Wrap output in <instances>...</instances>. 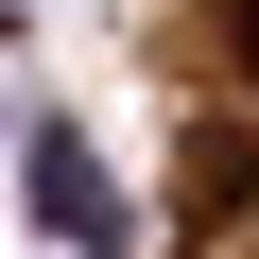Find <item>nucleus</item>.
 <instances>
[{"label": "nucleus", "mask_w": 259, "mask_h": 259, "mask_svg": "<svg viewBox=\"0 0 259 259\" xmlns=\"http://www.w3.org/2000/svg\"><path fill=\"white\" fill-rule=\"evenodd\" d=\"M35 225H52V259H104V173H87V139H35Z\"/></svg>", "instance_id": "obj_1"}, {"label": "nucleus", "mask_w": 259, "mask_h": 259, "mask_svg": "<svg viewBox=\"0 0 259 259\" xmlns=\"http://www.w3.org/2000/svg\"><path fill=\"white\" fill-rule=\"evenodd\" d=\"M173 225H242V139H225V121H207L190 173H173Z\"/></svg>", "instance_id": "obj_2"}, {"label": "nucleus", "mask_w": 259, "mask_h": 259, "mask_svg": "<svg viewBox=\"0 0 259 259\" xmlns=\"http://www.w3.org/2000/svg\"><path fill=\"white\" fill-rule=\"evenodd\" d=\"M242 69H259V0H242Z\"/></svg>", "instance_id": "obj_3"}]
</instances>
